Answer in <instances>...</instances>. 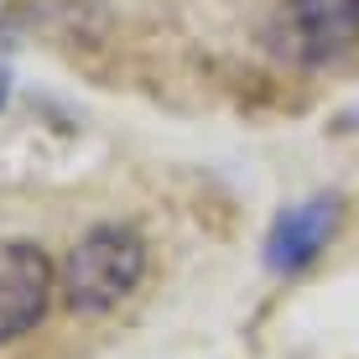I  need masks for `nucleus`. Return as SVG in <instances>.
<instances>
[{
    "mask_svg": "<svg viewBox=\"0 0 359 359\" xmlns=\"http://www.w3.org/2000/svg\"><path fill=\"white\" fill-rule=\"evenodd\" d=\"M146 276V234L135 224H94L57 266V292L73 318H109Z\"/></svg>",
    "mask_w": 359,
    "mask_h": 359,
    "instance_id": "1",
    "label": "nucleus"
},
{
    "mask_svg": "<svg viewBox=\"0 0 359 359\" xmlns=\"http://www.w3.org/2000/svg\"><path fill=\"white\" fill-rule=\"evenodd\" d=\"M271 47L297 68L339 63L359 47V0H281Z\"/></svg>",
    "mask_w": 359,
    "mask_h": 359,
    "instance_id": "2",
    "label": "nucleus"
},
{
    "mask_svg": "<svg viewBox=\"0 0 359 359\" xmlns=\"http://www.w3.org/2000/svg\"><path fill=\"white\" fill-rule=\"evenodd\" d=\"M344 193H313L302 203H287L266 229V245H261V261L266 271L276 276H302L307 266H318V255L339 240L344 229Z\"/></svg>",
    "mask_w": 359,
    "mask_h": 359,
    "instance_id": "3",
    "label": "nucleus"
},
{
    "mask_svg": "<svg viewBox=\"0 0 359 359\" xmlns=\"http://www.w3.org/2000/svg\"><path fill=\"white\" fill-rule=\"evenodd\" d=\"M57 266L32 240H0V344H16L53 313Z\"/></svg>",
    "mask_w": 359,
    "mask_h": 359,
    "instance_id": "4",
    "label": "nucleus"
},
{
    "mask_svg": "<svg viewBox=\"0 0 359 359\" xmlns=\"http://www.w3.org/2000/svg\"><path fill=\"white\" fill-rule=\"evenodd\" d=\"M6 99H11V68H0V109H6Z\"/></svg>",
    "mask_w": 359,
    "mask_h": 359,
    "instance_id": "5",
    "label": "nucleus"
}]
</instances>
